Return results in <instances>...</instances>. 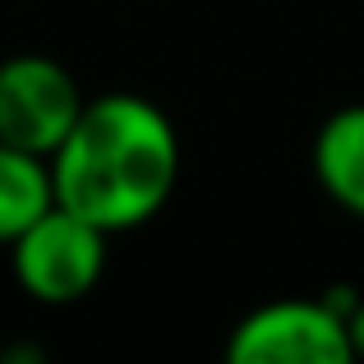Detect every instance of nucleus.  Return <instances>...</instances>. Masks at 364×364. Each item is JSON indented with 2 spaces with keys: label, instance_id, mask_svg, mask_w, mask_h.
Wrapping results in <instances>:
<instances>
[{
  "label": "nucleus",
  "instance_id": "423d86ee",
  "mask_svg": "<svg viewBox=\"0 0 364 364\" xmlns=\"http://www.w3.org/2000/svg\"><path fill=\"white\" fill-rule=\"evenodd\" d=\"M55 208L51 157L0 139V245H14L42 213Z\"/></svg>",
  "mask_w": 364,
  "mask_h": 364
},
{
  "label": "nucleus",
  "instance_id": "f03ea898",
  "mask_svg": "<svg viewBox=\"0 0 364 364\" xmlns=\"http://www.w3.org/2000/svg\"><path fill=\"white\" fill-rule=\"evenodd\" d=\"M107 240L111 231L55 203L9 245L14 282L37 304H74L97 291L107 272Z\"/></svg>",
  "mask_w": 364,
  "mask_h": 364
},
{
  "label": "nucleus",
  "instance_id": "f257e3e1",
  "mask_svg": "<svg viewBox=\"0 0 364 364\" xmlns=\"http://www.w3.org/2000/svg\"><path fill=\"white\" fill-rule=\"evenodd\" d=\"M55 203L124 235L166 208L180 180V134L157 102L139 92L88 97L51 152Z\"/></svg>",
  "mask_w": 364,
  "mask_h": 364
},
{
  "label": "nucleus",
  "instance_id": "20e7f679",
  "mask_svg": "<svg viewBox=\"0 0 364 364\" xmlns=\"http://www.w3.org/2000/svg\"><path fill=\"white\" fill-rule=\"evenodd\" d=\"M83 102L79 79L51 55L23 51L0 60V139L14 148L51 157L74 129Z\"/></svg>",
  "mask_w": 364,
  "mask_h": 364
},
{
  "label": "nucleus",
  "instance_id": "7ed1b4c3",
  "mask_svg": "<svg viewBox=\"0 0 364 364\" xmlns=\"http://www.w3.org/2000/svg\"><path fill=\"white\" fill-rule=\"evenodd\" d=\"M235 364H350V309L328 300H267L226 337Z\"/></svg>",
  "mask_w": 364,
  "mask_h": 364
},
{
  "label": "nucleus",
  "instance_id": "39448f33",
  "mask_svg": "<svg viewBox=\"0 0 364 364\" xmlns=\"http://www.w3.org/2000/svg\"><path fill=\"white\" fill-rule=\"evenodd\" d=\"M314 180L337 208L364 222V102L323 120L314 139Z\"/></svg>",
  "mask_w": 364,
  "mask_h": 364
},
{
  "label": "nucleus",
  "instance_id": "0eeeda50",
  "mask_svg": "<svg viewBox=\"0 0 364 364\" xmlns=\"http://www.w3.org/2000/svg\"><path fill=\"white\" fill-rule=\"evenodd\" d=\"M350 346H355V360L364 355V295H355L350 304Z\"/></svg>",
  "mask_w": 364,
  "mask_h": 364
}]
</instances>
